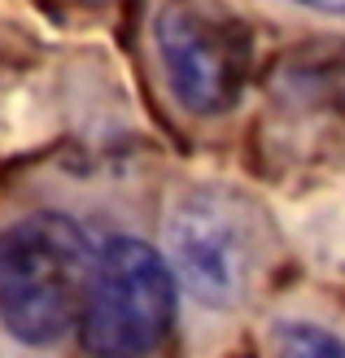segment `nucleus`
Here are the masks:
<instances>
[{"label": "nucleus", "instance_id": "nucleus-5", "mask_svg": "<svg viewBox=\"0 0 345 358\" xmlns=\"http://www.w3.org/2000/svg\"><path fill=\"white\" fill-rule=\"evenodd\" d=\"M271 350H276V358H345V341L337 332L319 328V324H302V319L276 324Z\"/></svg>", "mask_w": 345, "mask_h": 358}, {"label": "nucleus", "instance_id": "nucleus-2", "mask_svg": "<svg viewBox=\"0 0 345 358\" xmlns=\"http://www.w3.org/2000/svg\"><path fill=\"white\" fill-rule=\"evenodd\" d=\"M79 341L92 358H144L175 319V280L153 245L114 236L92 258L79 301Z\"/></svg>", "mask_w": 345, "mask_h": 358}, {"label": "nucleus", "instance_id": "nucleus-3", "mask_svg": "<svg viewBox=\"0 0 345 358\" xmlns=\"http://www.w3.org/2000/svg\"><path fill=\"white\" fill-rule=\"evenodd\" d=\"M171 254L197 301L232 310L249 297L262 266L258 214L223 188H197L171 219Z\"/></svg>", "mask_w": 345, "mask_h": 358}, {"label": "nucleus", "instance_id": "nucleus-6", "mask_svg": "<svg viewBox=\"0 0 345 358\" xmlns=\"http://www.w3.org/2000/svg\"><path fill=\"white\" fill-rule=\"evenodd\" d=\"M288 9H302V13H319V17H345V0H280Z\"/></svg>", "mask_w": 345, "mask_h": 358}, {"label": "nucleus", "instance_id": "nucleus-4", "mask_svg": "<svg viewBox=\"0 0 345 358\" xmlns=\"http://www.w3.org/2000/svg\"><path fill=\"white\" fill-rule=\"evenodd\" d=\"M153 48L175 101L188 114H223L249 75V40L227 13L192 0H167L153 17Z\"/></svg>", "mask_w": 345, "mask_h": 358}, {"label": "nucleus", "instance_id": "nucleus-1", "mask_svg": "<svg viewBox=\"0 0 345 358\" xmlns=\"http://www.w3.org/2000/svg\"><path fill=\"white\" fill-rule=\"evenodd\" d=\"M92 241L66 214H31L0 231V324L27 345H52L75 324Z\"/></svg>", "mask_w": 345, "mask_h": 358}]
</instances>
